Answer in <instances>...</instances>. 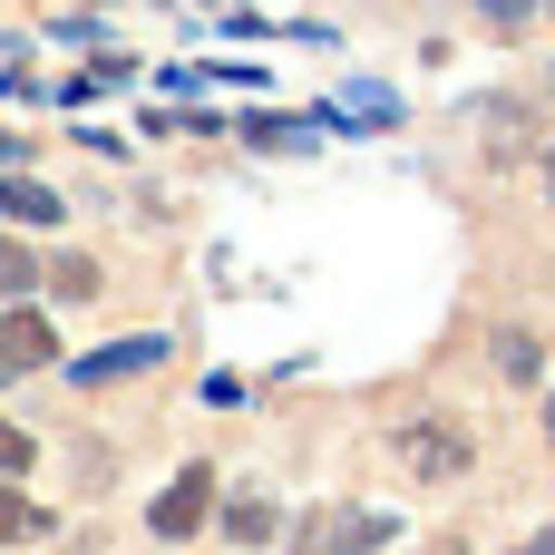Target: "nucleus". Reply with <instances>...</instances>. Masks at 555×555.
Listing matches in <instances>:
<instances>
[{"mask_svg": "<svg viewBox=\"0 0 555 555\" xmlns=\"http://www.w3.org/2000/svg\"><path fill=\"white\" fill-rule=\"evenodd\" d=\"M400 468H410V478H459V468H468V429H449V420L400 429Z\"/></svg>", "mask_w": 555, "mask_h": 555, "instance_id": "obj_1", "label": "nucleus"}, {"mask_svg": "<svg viewBox=\"0 0 555 555\" xmlns=\"http://www.w3.org/2000/svg\"><path fill=\"white\" fill-rule=\"evenodd\" d=\"M205 507H215V468H185V478H176V488L156 498V517H146V527H156L166 546H185V537L205 527Z\"/></svg>", "mask_w": 555, "mask_h": 555, "instance_id": "obj_2", "label": "nucleus"}, {"mask_svg": "<svg viewBox=\"0 0 555 555\" xmlns=\"http://www.w3.org/2000/svg\"><path fill=\"white\" fill-rule=\"evenodd\" d=\"M380 537H390V517H371V507H332V517H322L293 555H371Z\"/></svg>", "mask_w": 555, "mask_h": 555, "instance_id": "obj_3", "label": "nucleus"}, {"mask_svg": "<svg viewBox=\"0 0 555 555\" xmlns=\"http://www.w3.org/2000/svg\"><path fill=\"white\" fill-rule=\"evenodd\" d=\"M49 361H59V332L39 312H0V380L10 371H49Z\"/></svg>", "mask_w": 555, "mask_h": 555, "instance_id": "obj_4", "label": "nucleus"}, {"mask_svg": "<svg viewBox=\"0 0 555 555\" xmlns=\"http://www.w3.org/2000/svg\"><path fill=\"white\" fill-rule=\"evenodd\" d=\"M156 361H166V341L146 332V341H107V351L68 361V380H88V390H98V380H127V371H156Z\"/></svg>", "mask_w": 555, "mask_h": 555, "instance_id": "obj_5", "label": "nucleus"}, {"mask_svg": "<svg viewBox=\"0 0 555 555\" xmlns=\"http://www.w3.org/2000/svg\"><path fill=\"white\" fill-rule=\"evenodd\" d=\"M0 215H10V224H59L68 205H59L49 185H29V176H0Z\"/></svg>", "mask_w": 555, "mask_h": 555, "instance_id": "obj_6", "label": "nucleus"}, {"mask_svg": "<svg viewBox=\"0 0 555 555\" xmlns=\"http://www.w3.org/2000/svg\"><path fill=\"white\" fill-rule=\"evenodd\" d=\"M29 537H49V517H39L29 498H10V488H0V546H29Z\"/></svg>", "mask_w": 555, "mask_h": 555, "instance_id": "obj_7", "label": "nucleus"}, {"mask_svg": "<svg viewBox=\"0 0 555 555\" xmlns=\"http://www.w3.org/2000/svg\"><path fill=\"white\" fill-rule=\"evenodd\" d=\"M49 293H68V302H88V293H98V263H78V254H59V263H49Z\"/></svg>", "mask_w": 555, "mask_h": 555, "instance_id": "obj_8", "label": "nucleus"}, {"mask_svg": "<svg viewBox=\"0 0 555 555\" xmlns=\"http://www.w3.org/2000/svg\"><path fill=\"white\" fill-rule=\"evenodd\" d=\"M224 537H234V546H263V537H273V507H263V498H244V507L224 517Z\"/></svg>", "mask_w": 555, "mask_h": 555, "instance_id": "obj_9", "label": "nucleus"}, {"mask_svg": "<svg viewBox=\"0 0 555 555\" xmlns=\"http://www.w3.org/2000/svg\"><path fill=\"white\" fill-rule=\"evenodd\" d=\"M498 371H507V380H537V341L507 332V341H498Z\"/></svg>", "mask_w": 555, "mask_h": 555, "instance_id": "obj_10", "label": "nucleus"}, {"mask_svg": "<svg viewBox=\"0 0 555 555\" xmlns=\"http://www.w3.org/2000/svg\"><path fill=\"white\" fill-rule=\"evenodd\" d=\"M244 137H254V146H302V127H293V117H254Z\"/></svg>", "mask_w": 555, "mask_h": 555, "instance_id": "obj_11", "label": "nucleus"}, {"mask_svg": "<svg viewBox=\"0 0 555 555\" xmlns=\"http://www.w3.org/2000/svg\"><path fill=\"white\" fill-rule=\"evenodd\" d=\"M29 273H39V263H29L20 244H0V293H29Z\"/></svg>", "mask_w": 555, "mask_h": 555, "instance_id": "obj_12", "label": "nucleus"}, {"mask_svg": "<svg viewBox=\"0 0 555 555\" xmlns=\"http://www.w3.org/2000/svg\"><path fill=\"white\" fill-rule=\"evenodd\" d=\"M20 468H29V429H10V420H0V478H20Z\"/></svg>", "mask_w": 555, "mask_h": 555, "instance_id": "obj_13", "label": "nucleus"}, {"mask_svg": "<svg viewBox=\"0 0 555 555\" xmlns=\"http://www.w3.org/2000/svg\"><path fill=\"white\" fill-rule=\"evenodd\" d=\"M478 10H488V20H498V29H517V20H527V10H537V0H478Z\"/></svg>", "mask_w": 555, "mask_h": 555, "instance_id": "obj_14", "label": "nucleus"}, {"mask_svg": "<svg viewBox=\"0 0 555 555\" xmlns=\"http://www.w3.org/2000/svg\"><path fill=\"white\" fill-rule=\"evenodd\" d=\"M517 555H555V527H537V537H527V546H517Z\"/></svg>", "mask_w": 555, "mask_h": 555, "instance_id": "obj_15", "label": "nucleus"}, {"mask_svg": "<svg viewBox=\"0 0 555 555\" xmlns=\"http://www.w3.org/2000/svg\"><path fill=\"white\" fill-rule=\"evenodd\" d=\"M546 195H555V156H546Z\"/></svg>", "mask_w": 555, "mask_h": 555, "instance_id": "obj_16", "label": "nucleus"}, {"mask_svg": "<svg viewBox=\"0 0 555 555\" xmlns=\"http://www.w3.org/2000/svg\"><path fill=\"white\" fill-rule=\"evenodd\" d=\"M546 439H555V400H546Z\"/></svg>", "mask_w": 555, "mask_h": 555, "instance_id": "obj_17", "label": "nucleus"}]
</instances>
